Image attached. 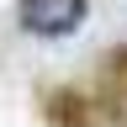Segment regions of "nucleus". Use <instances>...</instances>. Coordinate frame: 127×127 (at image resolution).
<instances>
[{
	"mask_svg": "<svg viewBox=\"0 0 127 127\" xmlns=\"http://www.w3.org/2000/svg\"><path fill=\"white\" fill-rule=\"evenodd\" d=\"M90 0H21V27L32 37H69L85 21Z\"/></svg>",
	"mask_w": 127,
	"mask_h": 127,
	"instance_id": "f257e3e1",
	"label": "nucleus"
},
{
	"mask_svg": "<svg viewBox=\"0 0 127 127\" xmlns=\"http://www.w3.org/2000/svg\"><path fill=\"white\" fill-rule=\"evenodd\" d=\"M111 74H117V101H122V117H127V53H117V64H111Z\"/></svg>",
	"mask_w": 127,
	"mask_h": 127,
	"instance_id": "f03ea898",
	"label": "nucleus"
}]
</instances>
